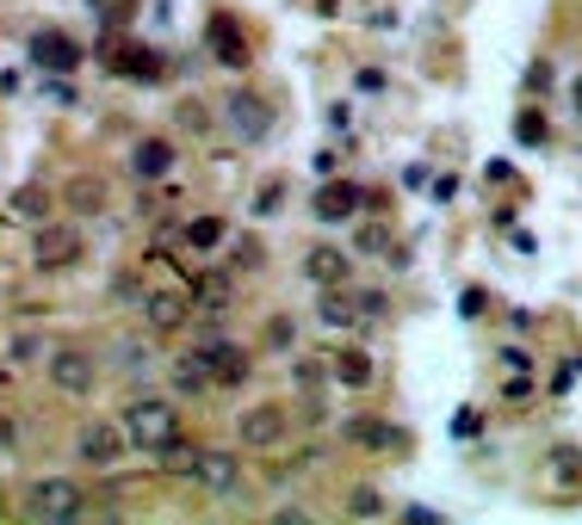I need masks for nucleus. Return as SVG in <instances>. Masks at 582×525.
<instances>
[{
	"label": "nucleus",
	"mask_w": 582,
	"mask_h": 525,
	"mask_svg": "<svg viewBox=\"0 0 582 525\" xmlns=\"http://www.w3.org/2000/svg\"><path fill=\"white\" fill-rule=\"evenodd\" d=\"M118 75H143V81H156V75H161V57H156V50H124V57H118Z\"/></svg>",
	"instance_id": "26"
},
{
	"label": "nucleus",
	"mask_w": 582,
	"mask_h": 525,
	"mask_svg": "<svg viewBox=\"0 0 582 525\" xmlns=\"http://www.w3.org/2000/svg\"><path fill=\"white\" fill-rule=\"evenodd\" d=\"M112 297H118V309H143V297H149V291H143L136 279H118V284H112Z\"/></svg>",
	"instance_id": "35"
},
{
	"label": "nucleus",
	"mask_w": 582,
	"mask_h": 525,
	"mask_svg": "<svg viewBox=\"0 0 582 525\" xmlns=\"http://www.w3.org/2000/svg\"><path fill=\"white\" fill-rule=\"evenodd\" d=\"M81 254H87L81 217H44L38 235H32V266L38 272H69V266H81Z\"/></svg>",
	"instance_id": "3"
},
{
	"label": "nucleus",
	"mask_w": 582,
	"mask_h": 525,
	"mask_svg": "<svg viewBox=\"0 0 582 525\" xmlns=\"http://www.w3.org/2000/svg\"><path fill=\"white\" fill-rule=\"evenodd\" d=\"M570 112H577V118H582V75H577V81H570Z\"/></svg>",
	"instance_id": "42"
},
{
	"label": "nucleus",
	"mask_w": 582,
	"mask_h": 525,
	"mask_svg": "<svg viewBox=\"0 0 582 525\" xmlns=\"http://www.w3.org/2000/svg\"><path fill=\"white\" fill-rule=\"evenodd\" d=\"M267 346H272V353H291V346H298V328H291V316H272V321H267Z\"/></svg>",
	"instance_id": "32"
},
{
	"label": "nucleus",
	"mask_w": 582,
	"mask_h": 525,
	"mask_svg": "<svg viewBox=\"0 0 582 525\" xmlns=\"http://www.w3.org/2000/svg\"><path fill=\"white\" fill-rule=\"evenodd\" d=\"M13 445H20V427H13V420L0 414V451H13Z\"/></svg>",
	"instance_id": "41"
},
{
	"label": "nucleus",
	"mask_w": 582,
	"mask_h": 525,
	"mask_svg": "<svg viewBox=\"0 0 582 525\" xmlns=\"http://www.w3.org/2000/svg\"><path fill=\"white\" fill-rule=\"evenodd\" d=\"M526 87H533V94H545V87H551V62H533V69H526Z\"/></svg>",
	"instance_id": "39"
},
{
	"label": "nucleus",
	"mask_w": 582,
	"mask_h": 525,
	"mask_svg": "<svg viewBox=\"0 0 582 525\" xmlns=\"http://www.w3.org/2000/svg\"><path fill=\"white\" fill-rule=\"evenodd\" d=\"M38 353H44L38 334H20V340H13V358H20V365H25V358H38Z\"/></svg>",
	"instance_id": "38"
},
{
	"label": "nucleus",
	"mask_w": 582,
	"mask_h": 525,
	"mask_svg": "<svg viewBox=\"0 0 582 525\" xmlns=\"http://www.w3.org/2000/svg\"><path fill=\"white\" fill-rule=\"evenodd\" d=\"M180 161V149L168 143V136H136L131 143V173H136V186H149V180H161V173Z\"/></svg>",
	"instance_id": "11"
},
{
	"label": "nucleus",
	"mask_w": 582,
	"mask_h": 525,
	"mask_svg": "<svg viewBox=\"0 0 582 525\" xmlns=\"http://www.w3.org/2000/svg\"><path fill=\"white\" fill-rule=\"evenodd\" d=\"M205 44H211V57L223 62V69H248V38L235 32V20H230V13H217V20H211Z\"/></svg>",
	"instance_id": "16"
},
{
	"label": "nucleus",
	"mask_w": 582,
	"mask_h": 525,
	"mask_svg": "<svg viewBox=\"0 0 582 525\" xmlns=\"http://www.w3.org/2000/svg\"><path fill=\"white\" fill-rule=\"evenodd\" d=\"M87 7H94L99 20H131L136 13V0H87Z\"/></svg>",
	"instance_id": "37"
},
{
	"label": "nucleus",
	"mask_w": 582,
	"mask_h": 525,
	"mask_svg": "<svg viewBox=\"0 0 582 525\" xmlns=\"http://www.w3.org/2000/svg\"><path fill=\"white\" fill-rule=\"evenodd\" d=\"M230 266H235V272H260V266H267V247H260V242L248 235V242H235V247H230Z\"/></svg>",
	"instance_id": "30"
},
{
	"label": "nucleus",
	"mask_w": 582,
	"mask_h": 525,
	"mask_svg": "<svg viewBox=\"0 0 582 525\" xmlns=\"http://www.w3.org/2000/svg\"><path fill=\"white\" fill-rule=\"evenodd\" d=\"M44 377H50V390H57V395L87 402V395H94V383H99V365H94V353H87V346H57V353H50V365H44Z\"/></svg>",
	"instance_id": "5"
},
{
	"label": "nucleus",
	"mask_w": 582,
	"mask_h": 525,
	"mask_svg": "<svg viewBox=\"0 0 582 525\" xmlns=\"http://www.w3.org/2000/svg\"><path fill=\"white\" fill-rule=\"evenodd\" d=\"M254 217H279L286 210V180H260V192H254Z\"/></svg>",
	"instance_id": "27"
},
{
	"label": "nucleus",
	"mask_w": 582,
	"mask_h": 525,
	"mask_svg": "<svg viewBox=\"0 0 582 525\" xmlns=\"http://www.w3.org/2000/svg\"><path fill=\"white\" fill-rule=\"evenodd\" d=\"M366 205V192L353 186V180H329V186L311 198V210H316V223H348L353 210Z\"/></svg>",
	"instance_id": "12"
},
{
	"label": "nucleus",
	"mask_w": 582,
	"mask_h": 525,
	"mask_svg": "<svg viewBox=\"0 0 582 525\" xmlns=\"http://www.w3.org/2000/svg\"><path fill=\"white\" fill-rule=\"evenodd\" d=\"M514 136H521L526 149H545V143H551V124H545L539 112H521L514 118Z\"/></svg>",
	"instance_id": "28"
},
{
	"label": "nucleus",
	"mask_w": 582,
	"mask_h": 525,
	"mask_svg": "<svg viewBox=\"0 0 582 525\" xmlns=\"http://www.w3.org/2000/svg\"><path fill=\"white\" fill-rule=\"evenodd\" d=\"M124 451H131V439H124L118 420H87L75 432V464H87V469H118Z\"/></svg>",
	"instance_id": "7"
},
{
	"label": "nucleus",
	"mask_w": 582,
	"mask_h": 525,
	"mask_svg": "<svg viewBox=\"0 0 582 525\" xmlns=\"http://www.w3.org/2000/svg\"><path fill=\"white\" fill-rule=\"evenodd\" d=\"M50 210H57V198H50L44 186H20V192H13V217H25V223H44Z\"/></svg>",
	"instance_id": "24"
},
{
	"label": "nucleus",
	"mask_w": 582,
	"mask_h": 525,
	"mask_svg": "<svg viewBox=\"0 0 582 525\" xmlns=\"http://www.w3.org/2000/svg\"><path fill=\"white\" fill-rule=\"evenodd\" d=\"M32 62L50 69V75H75V69H81V44L62 38V32H38V38H32Z\"/></svg>",
	"instance_id": "14"
},
{
	"label": "nucleus",
	"mask_w": 582,
	"mask_h": 525,
	"mask_svg": "<svg viewBox=\"0 0 582 525\" xmlns=\"http://www.w3.org/2000/svg\"><path fill=\"white\" fill-rule=\"evenodd\" d=\"M341 513H348V520H385V513H390V501H385V495H378L372 483H360V488H348V501H341Z\"/></svg>",
	"instance_id": "21"
},
{
	"label": "nucleus",
	"mask_w": 582,
	"mask_h": 525,
	"mask_svg": "<svg viewBox=\"0 0 582 525\" xmlns=\"http://www.w3.org/2000/svg\"><path fill=\"white\" fill-rule=\"evenodd\" d=\"M143 321H149V334L174 340L180 328L193 321V297H186V291H149V297H143Z\"/></svg>",
	"instance_id": "9"
},
{
	"label": "nucleus",
	"mask_w": 582,
	"mask_h": 525,
	"mask_svg": "<svg viewBox=\"0 0 582 525\" xmlns=\"http://www.w3.org/2000/svg\"><path fill=\"white\" fill-rule=\"evenodd\" d=\"M353 254H372V260H390V229L385 223H366L353 235Z\"/></svg>",
	"instance_id": "25"
},
{
	"label": "nucleus",
	"mask_w": 582,
	"mask_h": 525,
	"mask_svg": "<svg viewBox=\"0 0 582 525\" xmlns=\"http://www.w3.org/2000/svg\"><path fill=\"white\" fill-rule=\"evenodd\" d=\"M353 303H360V316H366V321H378V316L390 309V303H385V291H353Z\"/></svg>",
	"instance_id": "36"
},
{
	"label": "nucleus",
	"mask_w": 582,
	"mask_h": 525,
	"mask_svg": "<svg viewBox=\"0 0 582 525\" xmlns=\"http://www.w3.org/2000/svg\"><path fill=\"white\" fill-rule=\"evenodd\" d=\"M217 124V112L211 106H205V99H186V106H180V131H193V136H205Z\"/></svg>",
	"instance_id": "29"
},
{
	"label": "nucleus",
	"mask_w": 582,
	"mask_h": 525,
	"mask_svg": "<svg viewBox=\"0 0 582 525\" xmlns=\"http://www.w3.org/2000/svg\"><path fill=\"white\" fill-rule=\"evenodd\" d=\"M341 439H348V445H366V451H390V445H397V432H390L385 420H348Z\"/></svg>",
	"instance_id": "22"
},
{
	"label": "nucleus",
	"mask_w": 582,
	"mask_h": 525,
	"mask_svg": "<svg viewBox=\"0 0 582 525\" xmlns=\"http://www.w3.org/2000/svg\"><path fill=\"white\" fill-rule=\"evenodd\" d=\"M452 192H459V180H452V173H440V180H434V205H447Z\"/></svg>",
	"instance_id": "40"
},
{
	"label": "nucleus",
	"mask_w": 582,
	"mask_h": 525,
	"mask_svg": "<svg viewBox=\"0 0 582 525\" xmlns=\"http://www.w3.org/2000/svg\"><path fill=\"white\" fill-rule=\"evenodd\" d=\"M168 383H174V395H193L198 402V395L211 390V365H205V353H198V346L193 353H180L174 365H168Z\"/></svg>",
	"instance_id": "17"
},
{
	"label": "nucleus",
	"mask_w": 582,
	"mask_h": 525,
	"mask_svg": "<svg viewBox=\"0 0 582 525\" xmlns=\"http://www.w3.org/2000/svg\"><path fill=\"white\" fill-rule=\"evenodd\" d=\"M87 488L75 483V476H38V483L25 488V520H38V525H69L87 513Z\"/></svg>",
	"instance_id": "2"
},
{
	"label": "nucleus",
	"mask_w": 582,
	"mask_h": 525,
	"mask_svg": "<svg viewBox=\"0 0 582 525\" xmlns=\"http://www.w3.org/2000/svg\"><path fill=\"white\" fill-rule=\"evenodd\" d=\"M149 340H124V346H118V365H124V371H136V365H143V371H149Z\"/></svg>",
	"instance_id": "33"
},
{
	"label": "nucleus",
	"mask_w": 582,
	"mask_h": 525,
	"mask_svg": "<svg viewBox=\"0 0 582 525\" xmlns=\"http://www.w3.org/2000/svg\"><path fill=\"white\" fill-rule=\"evenodd\" d=\"M156 464H161V469H174V476H193V464H198V445H193V439H186V432H174V439H168V445L156 451Z\"/></svg>",
	"instance_id": "23"
},
{
	"label": "nucleus",
	"mask_w": 582,
	"mask_h": 525,
	"mask_svg": "<svg viewBox=\"0 0 582 525\" xmlns=\"http://www.w3.org/2000/svg\"><path fill=\"white\" fill-rule=\"evenodd\" d=\"M193 483L205 488L211 501H235V495H242V451H230V445H198Z\"/></svg>",
	"instance_id": "6"
},
{
	"label": "nucleus",
	"mask_w": 582,
	"mask_h": 525,
	"mask_svg": "<svg viewBox=\"0 0 582 525\" xmlns=\"http://www.w3.org/2000/svg\"><path fill=\"white\" fill-rule=\"evenodd\" d=\"M304 279L311 284H348L353 279V254H341V247H329V242H316L311 254H304Z\"/></svg>",
	"instance_id": "15"
},
{
	"label": "nucleus",
	"mask_w": 582,
	"mask_h": 525,
	"mask_svg": "<svg viewBox=\"0 0 582 525\" xmlns=\"http://www.w3.org/2000/svg\"><path fill=\"white\" fill-rule=\"evenodd\" d=\"M198 353H205V365H211V383H217V390H242V383L254 377V358L242 353L235 340H211V346H198Z\"/></svg>",
	"instance_id": "10"
},
{
	"label": "nucleus",
	"mask_w": 582,
	"mask_h": 525,
	"mask_svg": "<svg viewBox=\"0 0 582 525\" xmlns=\"http://www.w3.org/2000/svg\"><path fill=\"white\" fill-rule=\"evenodd\" d=\"M62 205L75 210V217H99V210H106V180H99V173H75V180L62 186Z\"/></svg>",
	"instance_id": "18"
},
{
	"label": "nucleus",
	"mask_w": 582,
	"mask_h": 525,
	"mask_svg": "<svg viewBox=\"0 0 582 525\" xmlns=\"http://www.w3.org/2000/svg\"><path fill=\"white\" fill-rule=\"evenodd\" d=\"M551 476H558V483H577V476H582V451L558 445V451H551Z\"/></svg>",
	"instance_id": "31"
},
{
	"label": "nucleus",
	"mask_w": 582,
	"mask_h": 525,
	"mask_svg": "<svg viewBox=\"0 0 582 525\" xmlns=\"http://www.w3.org/2000/svg\"><path fill=\"white\" fill-rule=\"evenodd\" d=\"M118 427H124L131 451H149V457H156V451L180 432V414H174V402H168V395H131V402H124V414H118Z\"/></svg>",
	"instance_id": "1"
},
{
	"label": "nucleus",
	"mask_w": 582,
	"mask_h": 525,
	"mask_svg": "<svg viewBox=\"0 0 582 525\" xmlns=\"http://www.w3.org/2000/svg\"><path fill=\"white\" fill-rule=\"evenodd\" d=\"M291 439V408L286 402H248L235 420V445L242 451H279Z\"/></svg>",
	"instance_id": "4"
},
{
	"label": "nucleus",
	"mask_w": 582,
	"mask_h": 525,
	"mask_svg": "<svg viewBox=\"0 0 582 525\" xmlns=\"http://www.w3.org/2000/svg\"><path fill=\"white\" fill-rule=\"evenodd\" d=\"M217 118H223V124H230V131L242 136V143H260V136L272 131V106H267L260 94H248V87L223 99V106H217Z\"/></svg>",
	"instance_id": "8"
},
{
	"label": "nucleus",
	"mask_w": 582,
	"mask_h": 525,
	"mask_svg": "<svg viewBox=\"0 0 582 525\" xmlns=\"http://www.w3.org/2000/svg\"><path fill=\"white\" fill-rule=\"evenodd\" d=\"M223 242H230V223H223V217H193V223H186V247H193V254H217Z\"/></svg>",
	"instance_id": "20"
},
{
	"label": "nucleus",
	"mask_w": 582,
	"mask_h": 525,
	"mask_svg": "<svg viewBox=\"0 0 582 525\" xmlns=\"http://www.w3.org/2000/svg\"><path fill=\"white\" fill-rule=\"evenodd\" d=\"M291 377H298V390H304V395L323 390V365H316V358H298V365H291Z\"/></svg>",
	"instance_id": "34"
},
{
	"label": "nucleus",
	"mask_w": 582,
	"mask_h": 525,
	"mask_svg": "<svg viewBox=\"0 0 582 525\" xmlns=\"http://www.w3.org/2000/svg\"><path fill=\"white\" fill-rule=\"evenodd\" d=\"M186 297H193V309H211V316H223L230 309V297H235V279L230 272H186Z\"/></svg>",
	"instance_id": "13"
},
{
	"label": "nucleus",
	"mask_w": 582,
	"mask_h": 525,
	"mask_svg": "<svg viewBox=\"0 0 582 525\" xmlns=\"http://www.w3.org/2000/svg\"><path fill=\"white\" fill-rule=\"evenodd\" d=\"M329 377H335V383H348V390H366L372 377H378V365H372L360 346H341V353L329 358Z\"/></svg>",
	"instance_id": "19"
}]
</instances>
